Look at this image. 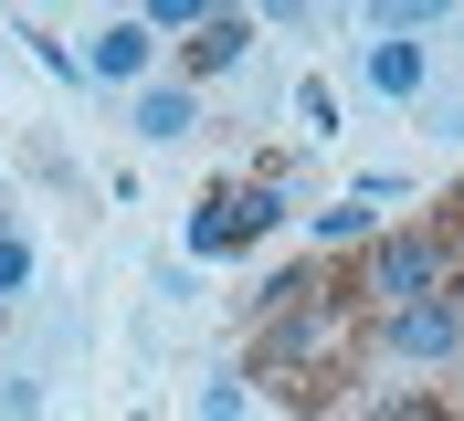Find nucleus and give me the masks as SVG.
Listing matches in <instances>:
<instances>
[{"label": "nucleus", "instance_id": "nucleus-1", "mask_svg": "<svg viewBox=\"0 0 464 421\" xmlns=\"http://www.w3.org/2000/svg\"><path fill=\"white\" fill-rule=\"evenodd\" d=\"M443 274H454V243L443 232H370V253H359V274H348V306H422V295H443Z\"/></svg>", "mask_w": 464, "mask_h": 421}, {"label": "nucleus", "instance_id": "nucleus-2", "mask_svg": "<svg viewBox=\"0 0 464 421\" xmlns=\"http://www.w3.org/2000/svg\"><path fill=\"white\" fill-rule=\"evenodd\" d=\"M275 222H285V168L222 179V190H201V200H190V253H201V263H222V253H254Z\"/></svg>", "mask_w": 464, "mask_h": 421}, {"label": "nucleus", "instance_id": "nucleus-3", "mask_svg": "<svg viewBox=\"0 0 464 421\" xmlns=\"http://www.w3.org/2000/svg\"><path fill=\"white\" fill-rule=\"evenodd\" d=\"M275 379L295 390V368H338L348 359V295H317V306H295L285 327H264V348H254Z\"/></svg>", "mask_w": 464, "mask_h": 421}, {"label": "nucleus", "instance_id": "nucleus-4", "mask_svg": "<svg viewBox=\"0 0 464 421\" xmlns=\"http://www.w3.org/2000/svg\"><path fill=\"white\" fill-rule=\"evenodd\" d=\"M380 348H391L401 368H443V359H464V306H454V295L391 306V316H380Z\"/></svg>", "mask_w": 464, "mask_h": 421}, {"label": "nucleus", "instance_id": "nucleus-5", "mask_svg": "<svg viewBox=\"0 0 464 421\" xmlns=\"http://www.w3.org/2000/svg\"><path fill=\"white\" fill-rule=\"evenodd\" d=\"M232 63H254V11H211L190 43H179V84L201 95L211 74H232Z\"/></svg>", "mask_w": 464, "mask_h": 421}, {"label": "nucleus", "instance_id": "nucleus-6", "mask_svg": "<svg viewBox=\"0 0 464 421\" xmlns=\"http://www.w3.org/2000/svg\"><path fill=\"white\" fill-rule=\"evenodd\" d=\"M85 74H95V84H159V43H148V22H138V11H127V22H106V32H95Z\"/></svg>", "mask_w": 464, "mask_h": 421}, {"label": "nucleus", "instance_id": "nucleus-7", "mask_svg": "<svg viewBox=\"0 0 464 421\" xmlns=\"http://www.w3.org/2000/svg\"><path fill=\"white\" fill-rule=\"evenodd\" d=\"M127 127H138V138L148 148H179V138H190V127H201V95H190V84H138V95H127Z\"/></svg>", "mask_w": 464, "mask_h": 421}, {"label": "nucleus", "instance_id": "nucleus-8", "mask_svg": "<svg viewBox=\"0 0 464 421\" xmlns=\"http://www.w3.org/2000/svg\"><path fill=\"white\" fill-rule=\"evenodd\" d=\"M422 74H433V63H422V43H370V95L411 106V95H422Z\"/></svg>", "mask_w": 464, "mask_h": 421}, {"label": "nucleus", "instance_id": "nucleus-9", "mask_svg": "<svg viewBox=\"0 0 464 421\" xmlns=\"http://www.w3.org/2000/svg\"><path fill=\"white\" fill-rule=\"evenodd\" d=\"M370 32H380V43H422V32H443V0H380Z\"/></svg>", "mask_w": 464, "mask_h": 421}, {"label": "nucleus", "instance_id": "nucleus-10", "mask_svg": "<svg viewBox=\"0 0 464 421\" xmlns=\"http://www.w3.org/2000/svg\"><path fill=\"white\" fill-rule=\"evenodd\" d=\"M306 243H317V253H348V243L370 253V200H338V211H317V222H306Z\"/></svg>", "mask_w": 464, "mask_h": 421}, {"label": "nucleus", "instance_id": "nucleus-11", "mask_svg": "<svg viewBox=\"0 0 464 421\" xmlns=\"http://www.w3.org/2000/svg\"><path fill=\"white\" fill-rule=\"evenodd\" d=\"M295 116H306L317 138H338V84H327V74H306V84H295Z\"/></svg>", "mask_w": 464, "mask_h": 421}, {"label": "nucleus", "instance_id": "nucleus-12", "mask_svg": "<svg viewBox=\"0 0 464 421\" xmlns=\"http://www.w3.org/2000/svg\"><path fill=\"white\" fill-rule=\"evenodd\" d=\"M22 284H32V232L0 222V295H22Z\"/></svg>", "mask_w": 464, "mask_h": 421}, {"label": "nucleus", "instance_id": "nucleus-13", "mask_svg": "<svg viewBox=\"0 0 464 421\" xmlns=\"http://www.w3.org/2000/svg\"><path fill=\"white\" fill-rule=\"evenodd\" d=\"M22 43H32V53H43V74H53V84H85V63L63 53V43H53V32H43V22H22Z\"/></svg>", "mask_w": 464, "mask_h": 421}, {"label": "nucleus", "instance_id": "nucleus-14", "mask_svg": "<svg viewBox=\"0 0 464 421\" xmlns=\"http://www.w3.org/2000/svg\"><path fill=\"white\" fill-rule=\"evenodd\" d=\"M43 411V379H32V368H11V379H0V421H32Z\"/></svg>", "mask_w": 464, "mask_h": 421}, {"label": "nucleus", "instance_id": "nucleus-15", "mask_svg": "<svg viewBox=\"0 0 464 421\" xmlns=\"http://www.w3.org/2000/svg\"><path fill=\"white\" fill-rule=\"evenodd\" d=\"M201 421H243V379H211V390H201Z\"/></svg>", "mask_w": 464, "mask_h": 421}, {"label": "nucleus", "instance_id": "nucleus-16", "mask_svg": "<svg viewBox=\"0 0 464 421\" xmlns=\"http://www.w3.org/2000/svg\"><path fill=\"white\" fill-rule=\"evenodd\" d=\"M391 421H443V411H433V400H401V411H391Z\"/></svg>", "mask_w": 464, "mask_h": 421}, {"label": "nucleus", "instance_id": "nucleus-17", "mask_svg": "<svg viewBox=\"0 0 464 421\" xmlns=\"http://www.w3.org/2000/svg\"><path fill=\"white\" fill-rule=\"evenodd\" d=\"M443 138H464V106H454V127H443Z\"/></svg>", "mask_w": 464, "mask_h": 421}, {"label": "nucleus", "instance_id": "nucleus-18", "mask_svg": "<svg viewBox=\"0 0 464 421\" xmlns=\"http://www.w3.org/2000/svg\"><path fill=\"white\" fill-rule=\"evenodd\" d=\"M0 222H11V211H0Z\"/></svg>", "mask_w": 464, "mask_h": 421}]
</instances>
